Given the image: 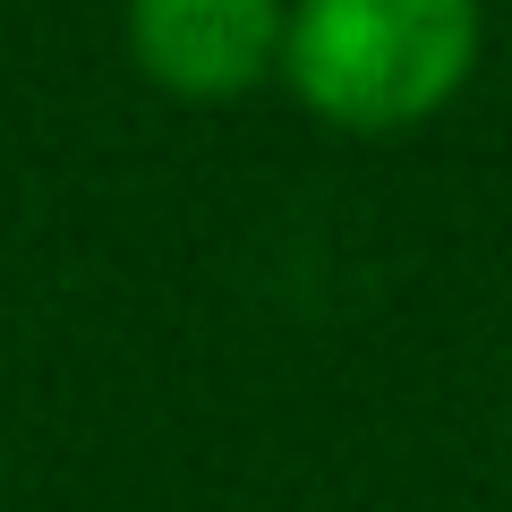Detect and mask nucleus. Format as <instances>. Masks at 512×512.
Wrapping results in <instances>:
<instances>
[{
	"instance_id": "2",
	"label": "nucleus",
	"mask_w": 512,
	"mask_h": 512,
	"mask_svg": "<svg viewBox=\"0 0 512 512\" xmlns=\"http://www.w3.org/2000/svg\"><path fill=\"white\" fill-rule=\"evenodd\" d=\"M291 0H120V52L171 103H239L282 77Z\"/></svg>"
},
{
	"instance_id": "1",
	"label": "nucleus",
	"mask_w": 512,
	"mask_h": 512,
	"mask_svg": "<svg viewBox=\"0 0 512 512\" xmlns=\"http://www.w3.org/2000/svg\"><path fill=\"white\" fill-rule=\"evenodd\" d=\"M487 0H291L282 77L333 137H410L470 94Z\"/></svg>"
},
{
	"instance_id": "3",
	"label": "nucleus",
	"mask_w": 512,
	"mask_h": 512,
	"mask_svg": "<svg viewBox=\"0 0 512 512\" xmlns=\"http://www.w3.org/2000/svg\"><path fill=\"white\" fill-rule=\"evenodd\" d=\"M0 478H9V453H0Z\"/></svg>"
}]
</instances>
